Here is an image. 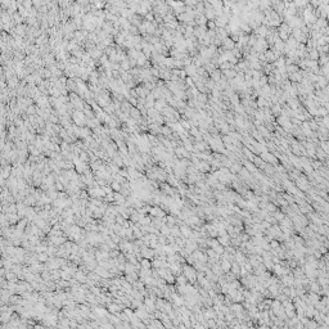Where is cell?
<instances>
[{"label": "cell", "instance_id": "cell-1", "mask_svg": "<svg viewBox=\"0 0 329 329\" xmlns=\"http://www.w3.org/2000/svg\"><path fill=\"white\" fill-rule=\"evenodd\" d=\"M73 278L76 279L77 282H80L81 284H82V283H86V282H88V274H86L85 271H82V270H80V269L73 274Z\"/></svg>", "mask_w": 329, "mask_h": 329}, {"label": "cell", "instance_id": "cell-2", "mask_svg": "<svg viewBox=\"0 0 329 329\" xmlns=\"http://www.w3.org/2000/svg\"><path fill=\"white\" fill-rule=\"evenodd\" d=\"M72 118H73V121H75V123H77L79 126H82L85 123V116H84V113L82 112H75L73 113V116H72Z\"/></svg>", "mask_w": 329, "mask_h": 329}, {"label": "cell", "instance_id": "cell-3", "mask_svg": "<svg viewBox=\"0 0 329 329\" xmlns=\"http://www.w3.org/2000/svg\"><path fill=\"white\" fill-rule=\"evenodd\" d=\"M36 253V252H35ZM36 257H37V261H40V262H48L49 261V258H50V256L48 255L46 252H41V253H36Z\"/></svg>", "mask_w": 329, "mask_h": 329}, {"label": "cell", "instance_id": "cell-4", "mask_svg": "<svg viewBox=\"0 0 329 329\" xmlns=\"http://www.w3.org/2000/svg\"><path fill=\"white\" fill-rule=\"evenodd\" d=\"M152 261V267L153 269H159V267H162V265H163L165 261H162L161 258H158V257H154V258L151 260Z\"/></svg>", "mask_w": 329, "mask_h": 329}, {"label": "cell", "instance_id": "cell-5", "mask_svg": "<svg viewBox=\"0 0 329 329\" xmlns=\"http://www.w3.org/2000/svg\"><path fill=\"white\" fill-rule=\"evenodd\" d=\"M140 265H142L143 269H152V261L149 258H145V257L140 260Z\"/></svg>", "mask_w": 329, "mask_h": 329}, {"label": "cell", "instance_id": "cell-6", "mask_svg": "<svg viewBox=\"0 0 329 329\" xmlns=\"http://www.w3.org/2000/svg\"><path fill=\"white\" fill-rule=\"evenodd\" d=\"M178 222V220L175 219V216H172V215H166V224H167L168 226H175V224Z\"/></svg>", "mask_w": 329, "mask_h": 329}, {"label": "cell", "instance_id": "cell-7", "mask_svg": "<svg viewBox=\"0 0 329 329\" xmlns=\"http://www.w3.org/2000/svg\"><path fill=\"white\" fill-rule=\"evenodd\" d=\"M180 231H181V234H183V237H185V238H190V235H192L190 229L188 228V226H185V225L180 226Z\"/></svg>", "mask_w": 329, "mask_h": 329}, {"label": "cell", "instance_id": "cell-8", "mask_svg": "<svg viewBox=\"0 0 329 329\" xmlns=\"http://www.w3.org/2000/svg\"><path fill=\"white\" fill-rule=\"evenodd\" d=\"M111 187H112L113 192H121V189H122V184L116 181V180H113L112 183H111Z\"/></svg>", "mask_w": 329, "mask_h": 329}, {"label": "cell", "instance_id": "cell-9", "mask_svg": "<svg viewBox=\"0 0 329 329\" xmlns=\"http://www.w3.org/2000/svg\"><path fill=\"white\" fill-rule=\"evenodd\" d=\"M234 40H231V39H224V46H225L226 49H233L234 48Z\"/></svg>", "mask_w": 329, "mask_h": 329}, {"label": "cell", "instance_id": "cell-10", "mask_svg": "<svg viewBox=\"0 0 329 329\" xmlns=\"http://www.w3.org/2000/svg\"><path fill=\"white\" fill-rule=\"evenodd\" d=\"M140 113H142V112H139L136 108H130V115H131V117L134 118V120H139V118H140Z\"/></svg>", "mask_w": 329, "mask_h": 329}, {"label": "cell", "instance_id": "cell-11", "mask_svg": "<svg viewBox=\"0 0 329 329\" xmlns=\"http://www.w3.org/2000/svg\"><path fill=\"white\" fill-rule=\"evenodd\" d=\"M8 82H9V88H16L17 86V84H18V79L17 77H12V79H9L8 80Z\"/></svg>", "mask_w": 329, "mask_h": 329}, {"label": "cell", "instance_id": "cell-12", "mask_svg": "<svg viewBox=\"0 0 329 329\" xmlns=\"http://www.w3.org/2000/svg\"><path fill=\"white\" fill-rule=\"evenodd\" d=\"M221 266H222V270H224V271H229V270H230V264H229L228 261H224Z\"/></svg>", "mask_w": 329, "mask_h": 329}, {"label": "cell", "instance_id": "cell-13", "mask_svg": "<svg viewBox=\"0 0 329 329\" xmlns=\"http://www.w3.org/2000/svg\"><path fill=\"white\" fill-rule=\"evenodd\" d=\"M212 77H214L215 80H219L220 79V71H214V72H212Z\"/></svg>", "mask_w": 329, "mask_h": 329}, {"label": "cell", "instance_id": "cell-14", "mask_svg": "<svg viewBox=\"0 0 329 329\" xmlns=\"http://www.w3.org/2000/svg\"><path fill=\"white\" fill-rule=\"evenodd\" d=\"M27 113H28V115H34V113H35V107H32V106L28 107V108H27Z\"/></svg>", "mask_w": 329, "mask_h": 329}]
</instances>
